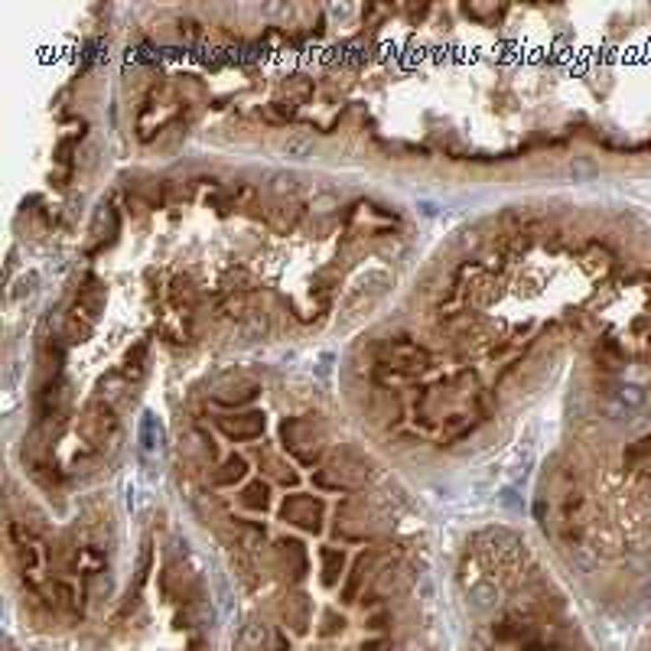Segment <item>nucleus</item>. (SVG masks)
<instances>
[{
	"mask_svg": "<svg viewBox=\"0 0 651 651\" xmlns=\"http://www.w3.org/2000/svg\"><path fill=\"white\" fill-rule=\"evenodd\" d=\"M208 625L206 596L189 570L150 567L101 629L98 651H208Z\"/></svg>",
	"mask_w": 651,
	"mask_h": 651,
	"instance_id": "nucleus-1",
	"label": "nucleus"
},
{
	"mask_svg": "<svg viewBox=\"0 0 651 651\" xmlns=\"http://www.w3.org/2000/svg\"><path fill=\"white\" fill-rule=\"evenodd\" d=\"M473 602L479 612L475 651H554L557 642L544 629L540 606L534 596H521L518 586L511 590L495 573H482Z\"/></svg>",
	"mask_w": 651,
	"mask_h": 651,
	"instance_id": "nucleus-2",
	"label": "nucleus"
}]
</instances>
